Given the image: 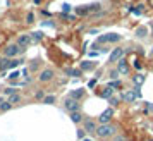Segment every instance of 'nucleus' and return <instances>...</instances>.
Returning <instances> with one entry per match:
<instances>
[{"label":"nucleus","instance_id":"26","mask_svg":"<svg viewBox=\"0 0 153 141\" xmlns=\"http://www.w3.org/2000/svg\"><path fill=\"white\" fill-rule=\"evenodd\" d=\"M88 10H90L88 7H79V9H77V14H86Z\"/></svg>","mask_w":153,"mask_h":141},{"label":"nucleus","instance_id":"31","mask_svg":"<svg viewBox=\"0 0 153 141\" xmlns=\"http://www.w3.org/2000/svg\"><path fill=\"white\" fill-rule=\"evenodd\" d=\"M36 98H43V91H38V93H36Z\"/></svg>","mask_w":153,"mask_h":141},{"label":"nucleus","instance_id":"7","mask_svg":"<svg viewBox=\"0 0 153 141\" xmlns=\"http://www.w3.org/2000/svg\"><path fill=\"white\" fill-rule=\"evenodd\" d=\"M65 108H67L71 114L79 112V102H77V100H72V98H67L65 100Z\"/></svg>","mask_w":153,"mask_h":141},{"label":"nucleus","instance_id":"32","mask_svg":"<svg viewBox=\"0 0 153 141\" xmlns=\"http://www.w3.org/2000/svg\"><path fill=\"white\" fill-rule=\"evenodd\" d=\"M83 141H91V140H83Z\"/></svg>","mask_w":153,"mask_h":141},{"label":"nucleus","instance_id":"29","mask_svg":"<svg viewBox=\"0 0 153 141\" xmlns=\"http://www.w3.org/2000/svg\"><path fill=\"white\" fill-rule=\"evenodd\" d=\"M117 74H119V70H112V72H110V78L112 79H117Z\"/></svg>","mask_w":153,"mask_h":141},{"label":"nucleus","instance_id":"27","mask_svg":"<svg viewBox=\"0 0 153 141\" xmlns=\"http://www.w3.org/2000/svg\"><path fill=\"white\" fill-rule=\"evenodd\" d=\"M33 19H35V16H33V14L26 16V22H28V24H31V22H33Z\"/></svg>","mask_w":153,"mask_h":141},{"label":"nucleus","instance_id":"18","mask_svg":"<svg viewBox=\"0 0 153 141\" xmlns=\"http://www.w3.org/2000/svg\"><path fill=\"white\" fill-rule=\"evenodd\" d=\"M21 64V60H17V59H12V60H9V65H7V69H12V67H17Z\"/></svg>","mask_w":153,"mask_h":141},{"label":"nucleus","instance_id":"3","mask_svg":"<svg viewBox=\"0 0 153 141\" xmlns=\"http://www.w3.org/2000/svg\"><path fill=\"white\" fill-rule=\"evenodd\" d=\"M21 52H22V48L17 45V43H16V45H9L4 53H5V57H12V59H16V57L19 55Z\"/></svg>","mask_w":153,"mask_h":141},{"label":"nucleus","instance_id":"9","mask_svg":"<svg viewBox=\"0 0 153 141\" xmlns=\"http://www.w3.org/2000/svg\"><path fill=\"white\" fill-rule=\"evenodd\" d=\"M29 42H31V36L29 35H21L19 38H17V45H19L22 50H24V47H28L29 45Z\"/></svg>","mask_w":153,"mask_h":141},{"label":"nucleus","instance_id":"20","mask_svg":"<svg viewBox=\"0 0 153 141\" xmlns=\"http://www.w3.org/2000/svg\"><path fill=\"white\" fill-rule=\"evenodd\" d=\"M112 93H114V90H112V88H105L103 91H102V96H103V98H108Z\"/></svg>","mask_w":153,"mask_h":141},{"label":"nucleus","instance_id":"17","mask_svg":"<svg viewBox=\"0 0 153 141\" xmlns=\"http://www.w3.org/2000/svg\"><path fill=\"white\" fill-rule=\"evenodd\" d=\"M43 103H47V105H52V103H55V96H43Z\"/></svg>","mask_w":153,"mask_h":141},{"label":"nucleus","instance_id":"12","mask_svg":"<svg viewBox=\"0 0 153 141\" xmlns=\"http://www.w3.org/2000/svg\"><path fill=\"white\" fill-rule=\"evenodd\" d=\"M81 96H84V90H81V88H79V90H72V91H71V96H69V98L79 100Z\"/></svg>","mask_w":153,"mask_h":141},{"label":"nucleus","instance_id":"5","mask_svg":"<svg viewBox=\"0 0 153 141\" xmlns=\"http://www.w3.org/2000/svg\"><path fill=\"white\" fill-rule=\"evenodd\" d=\"M112 115H114V110H112V108H107L105 112H102V115L98 117V120H100V124H102V126H105V124H108V122H110V119H112Z\"/></svg>","mask_w":153,"mask_h":141},{"label":"nucleus","instance_id":"4","mask_svg":"<svg viewBox=\"0 0 153 141\" xmlns=\"http://www.w3.org/2000/svg\"><path fill=\"white\" fill-rule=\"evenodd\" d=\"M38 79H40L42 83H48V81H52V79H53V70L52 69H43L42 72H40Z\"/></svg>","mask_w":153,"mask_h":141},{"label":"nucleus","instance_id":"28","mask_svg":"<svg viewBox=\"0 0 153 141\" xmlns=\"http://www.w3.org/2000/svg\"><path fill=\"white\" fill-rule=\"evenodd\" d=\"M110 86H112V88H119V86H120V83L115 79V81H112V83H110Z\"/></svg>","mask_w":153,"mask_h":141},{"label":"nucleus","instance_id":"8","mask_svg":"<svg viewBox=\"0 0 153 141\" xmlns=\"http://www.w3.org/2000/svg\"><path fill=\"white\" fill-rule=\"evenodd\" d=\"M122 55H124V48H115L110 53V62H119Z\"/></svg>","mask_w":153,"mask_h":141},{"label":"nucleus","instance_id":"2","mask_svg":"<svg viewBox=\"0 0 153 141\" xmlns=\"http://www.w3.org/2000/svg\"><path fill=\"white\" fill-rule=\"evenodd\" d=\"M114 133H115V131H114V127H112L110 124H105V126L97 127V134L100 138H108V136H112Z\"/></svg>","mask_w":153,"mask_h":141},{"label":"nucleus","instance_id":"15","mask_svg":"<svg viewBox=\"0 0 153 141\" xmlns=\"http://www.w3.org/2000/svg\"><path fill=\"white\" fill-rule=\"evenodd\" d=\"M19 102H21V96H19V95H12V96L9 98V103H10V105H16V103H19Z\"/></svg>","mask_w":153,"mask_h":141},{"label":"nucleus","instance_id":"21","mask_svg":"<svg viewBox=\"0 0 153 141\" xmlns=\"http://www.w3.org/2000/svg\"><path fill=\"white\" fill-rule=\"evenodd\" d=\"M143 81H145V76H143V74L134 76V83H136V85H143Z\"/></svg>","mask_w":153,"mask_h":141},{"label":"nucleus","instance_id":"33","mask_svg":"<svg viewBox=\"0 0 153 141\" xmlns=\"http://www.w3.org/2000/svg\"><path fill=\"white\" fill-rule=\"evenodd\" d=\"M152 57H153V48H152Z\"/></svg>","mask_w":153,"mask_h":141},{"label":"nucleus","instance_id":"16","mask_svg":"<svg viewBox=\"0 0 153 141\" xmlns=\"http://www.w3.org/2000/svg\"><path fill=\"white\" fill-rule=\"evenodd\" d=\"M93 67H95L93 62H83L81 64V70H90V69H93Z\"/></svg>","mask_w":153,"mask_h":141},{"label":"nucleus","instance_id":"10","mask_svg":"<svg viewBox=\"0 0 153 141\" xmlns=\"http://www.w3.org/2000/svg\"><path fill=\"white\" fill-rule=\"evenodd\" d=\"M84 131H88V133H97V124H95L93 120L86 119L84 120Z\"/></svg>","mask_w":153,"mask_h":141},{"label":"nucleus","instance_id":"23","mask_svg":"<svg viewBox=\"0 0 153 141\" xmlns=\"http://www.w3.org/2000/svg\"><path fill=\"white\" fill-rule=\"evenodd\" d=\"M17 78H19V72H17V70L9 74V79H10V81H14V79H17Z\"/></svg>","mask_w":153,"mask_h":141},{"label":"nucleus","instance_id":"13","mask_svg":"<svg viewBox=\"0 0 153 141\" xmlns=\"http://www.w3.org/2000/svg\"><path fill=\"white\" fill-rule=\"evenodd\" d=\"M71 119H72L74 124H79V122L83 120V115H81V112H72L71 114Z\"/></svg>","mask_w":153,"mask_h":141},{"label":"nucleus","instance_id":"30","mask_svg":"<svg viewBox=\"0 0 153 141\" xmlns=\"http://www.w3.org/2000/svg\"><path fill=\"white\" fill-rule=\"evenodd\" d=\"M71 10V5H67V4H65V5H64V12H69Z\"/></svg>","mask_w":153,"mask_h":141},{"label":"nucleus","instance_id":"22","mask_svg":"<svg viewBox=\"0 0 153 141\" xmlns=\"http://www.w3.org/2000/svg\"><path fill=\"white\" fill-rule=\"evenodd\" d=\"M5 95H9V96H12V95H16V88H5Z\"/></svg>","mask_w":153,"mask_h":141},{"label":"nucleus","instance_id":"24","mask_svg":"<svg viewBox=\"0 0 153 141\" xmlns=\"http://www.w3.org/2000/svg\"><path fill=\"white\" fill-rule=\"evenodd\" d=\"M136 35H138V36H146V29L145 28H139L138 31H136Z\"/></svg>","mask_w":153,"mask_h":141},{"label":"nucleus","instance_id":"14","mask_svg":"<svg viewBox=\"0 0 153 141\" xmlns=\"http://www.w3.org/2000/svg\"><path fill=\"white\" fill-rule=\"evenodd\" d=\"M12 108V105L9 102H0V112H9Z\"/></svg>","mask_w":153,"mask_h":141},{"label":"nucleus","instance_id":"19","mask_svg":"<svg viewBox=\"0 0 153 141\" xmlns=\"http://www.w3.org/2000/svg\"><path fill=\"white\" fill-rule=\"evenodd\" d=\"M31 36V40H35V42H40L43 38V33H40V31H36V33H33V35H29Z\"/></svg>","mask_w":153,"mask_h":141},{"label":"nucleus","instance_id":"25","mask_svg":"<svg viewBox=\"0 0 153 141\" xmlns=\"http://www.w3.org/2000/svg\"><path fill=\"white\" fill-rule=\"evenodd\" d=\"M67 74H72V76H79L81 70H74V69H67Z\"/></svg>","mask_w":153,"mask_h":141},{"label":"nucleus","instance_id":"11","mask_svg":"<svg viewBox=\"0 0 153 141\" xmlns=\"http://www.w3.org/2000/svg\"><path fill=\"white\" fill-rule=\"evenodd\" d=\"M117 70H119V72H122V74H127V70H129V65H127V62H126V60H119Z\"/></svg>","mask_w":153,"mask_h":141},{"label":"nucleus","instance_id":"6","mask_svg":"<svg viewBox=\"0 0 153 141\" xmlns=\"http://www.w3.org/2000/svg\"><path fill=\"white\" fill-rule=\"evenodd\" d=\"M138 96H141L139 88H134V90H131V91H126L124 93V100H126V102H134Z\"/></svg>","mask_w":153,"mask_h":141},{"label":"nucleus","instance_id":"1","mask_svg":"<svg viewBox=\"0 0 153 141\" xmlns=\"http://www.w3.org/2000/svg\"><path fill=\"white\" fill-rule=\"evenodd\" d=\"M119 40H120V35H117V33H107V35L98 36L97 43H112V42H119Z\"/></svg>","mask_w":153,"mask_h":141}]
</instances>
